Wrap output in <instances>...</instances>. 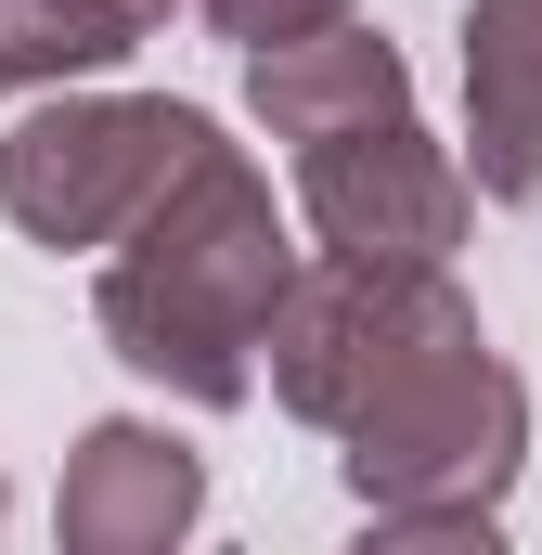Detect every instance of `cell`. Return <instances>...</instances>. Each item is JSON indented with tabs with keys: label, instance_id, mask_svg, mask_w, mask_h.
<instances>
[{
	"label": "cell",
	"instance_id": "1",
	"mask_svg": "<svg viewBox=\"0 0 542 555\" xmlns=\"http://www.w3.org/2000/svg\"><path fill=\"white\" fill-rule=\"evenodd\" d=\"M271 284H284V259H271V207L246 194V168L207 142L181 181H168V220H155V259L142 272H117V336H130V362H155V375H181V388H207V401H233L246 388V323L271 310Z\"/></svg>",
	"mask_w": 542,
	"mask_h": 555
},
{
	"label": "cell",
	"instance_id": "2",
	"mask_svg": "<svg viewBox=\"0 0 542 555\" xmlns=\"http://www.w3.org/2000/svg\"><path fill=\"white\" fill-rule=\"evenodd\" d=\"M194 155H207V117H168V104H117V117H39V130L13 142V207H26V233L78 246V233H104V220H117V194H142V181H181Z\"/></svg>",
	"mask_w": 542,
	"mask_h": 555
},
{
	"label": "cell",
	"instance_id": "3",
	"mask_svg": "<svg viewBox=\"0 0 542 555\" xmlns=\"http://www.w3.org/2000/svg\"><path fill=\"white\" fill-rule=\"evenodd\" d=\"M310 207H323V233L349 246V259H426L439 233H452V181L413 155V130L388 117H349V130L310 142Z\"/></svg>",
	"mask_w": 542,
	"mask_h": 555
},
{
	"label": "cell",
	"instance_id": "4",
	"mask_svg": "<svg viewBox=\"0 0 542 555\" xmlns=\"http://www.w3.org/2000/svg\"><path fill=\"white\" fill-rule=\"evenodd\" d=\"M465 91H478V181L530 194L542 181V0H478Z\"/></svg>",
	"mask_w": 542,
	"mask_h": 555
},
{
	"label": "cell",
	"instance_id": "5",
	"mask_svg": "<svg viewBox=\"0 0 542 555\" xmlns=\"http://www.w3.org/2000/svg\"><path fill=\"white\" fill-rule=\"evenodd\" d=\"M259 117L284 130H336V117H401V65L375 52V39H284L259 65Z\"/></svg>",
	"mask_w": 542,
	"mask_h": 555
},
{
	"label": "cell",
	"instance_id": "6",
	"mask_svg": "<svg viewBox=\"0 0 542 555\" xmlns=\"http://www.w3.org/2000/svg\"><path fill=\"white\" fill-rule=\"evenodd\" d=\"M155 0H0V91L39 78V65H104L130 52V26Z\"/></svg>",
	"mask_w": 542,
	"mask_h": 555
},
{
	"label": "cell",
	"instance_id": "7",
	"mask_svg": "<svg viewBox=\"0 0 542 555\" xmlns=\"http://www.w3.org/2000/svg\"><path fill=\"white\" fill-rule=\"evenodd\" d=\"M207 13H220L233 39H271V52H284V39H310V26H323L336 0H207Z\"/></svg>",
	"mask_w": 542,
	"mask_h": 555
}]
</instances>
